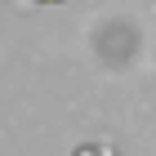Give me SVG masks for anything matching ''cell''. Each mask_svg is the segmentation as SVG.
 I'll use <instances>...</instances> for the list:
<instances>
[{
  "label": "cell",
  "mask_w": 156,
  "mask_h": 156,
  "mask_svg": "<svg viewBox=\"0 0 156 156\" xmlns=\"http://www.w3.org/2000/svg\"><path fill=\"white\" fill-rule=\"evenodd\" d=\"M40 5H58V0H40Z\"/></svg>",
  "instance_id": "cell-1"
}]
</instances>
